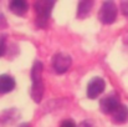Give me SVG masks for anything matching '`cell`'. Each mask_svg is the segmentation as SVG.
Instances as JSON below:
<instances>
[{"instance_id": "1", "label": "cell", "mask_w": 128, "mask_h": 127, "mask_svg": "<svg viewBox=\"0 0 128 127\" xmlns=\"http://www.w3.org/2000/svg\"><path fill=\"white\" fill-rule=\"evenodd\" d=\"M41 74H42V64L40 61H36L32 66V70H31L32 87L30 90V95L35 102H40L44 95V84Z\"/></svg>"}, {"instance_id": "2", "label": "cell", "mask_w": 128, "mask_h": 127, "mask_svg": "<svg viewBox=\"0 0 128 127\" xmlns=\"http://www.w3.org/2000/svg\"><path fill=\"white\" fill-rule=\"evenodd\" d=\"M54 3L47 1V0H39L35 4V10H36V24L39 28H45L48 23L50 14L52 10Z\"/></svg>"}, {"instance_id": "3", "label": "cell", "mask_w": 128, "mask_h": 127, "mask_svg": "<svg viewBox=\"0 0 128 127\" xmlns=\"http://www.w3.org/2000/svg\"><path fill=\"white\" fill-rule=\"evenodd\" d=\"M117 18V6L112 1H106L102 4V8L98 14V19L102 24H112Z\"/></svg>"}, {"instance_id": "4", "label": "cell", "mask_w": 128, "mask_h": 127, "mask_svg": "<svg viewBox=\"0 0 128 127\" xmlns=\"http://www.w3.org/2000/svg\"><path fill=\"white\" fill-rule=\"evenodd\" d=\"M71 66V57L66 54H56L52 57V67L57 74L66 72Z\"/></svg>"}, {"instance_id": "5", "label": "cell", "mask_w": 128, "mask_h": 127, "mask_svg": "<svg viewBox=\"0 0 128 127\" xmlns=\"http://www.w3.org/2000/svg\"><path fill=\"white\" fill-rule=\"evenodd\" d=\"M120 100H118V96L112 93V95H108L106 97H103L100 102V107L102 110L103 113H107V115H112L114 112V110L120 106Z\"/></svg>"}, {"instance_id": "6", "label": "cell", "mask_w": 128, "mask_h": 127, "mask_svg": "<svg viewBox=\"0 0 128 127\" xmlns=\"http://www.w3.org/2000/svg\"><path fill=\"white\" fill-rule=\"evenodd\" d=\"M106 84H104V80L101 79V77H93L87 86V96L90 98H97L104 90Z\"/></svg>"}, {"instance_id": "7", "label": "cell", "mask_w": 128, "mask_h": 127, "mask_svg": "<svg viewBox=\"0 0 128 127\" xmlns=\"http://www.w3.org/2000/svg\"><path fill=\"white\" fill-rule=\"evenodd\" d=\"M112 117H113V121L116 123H124L128 121V107L124 105H120L114 112L112 113Z\"/></svg>"}, {"instance_id": "8", "label": "cell", "mask_w": 128, "mask_h": 127, "mask_svg": "<svg viewBox=\"0 0 128 127\" xmlns=\"http://www.w3.org/2000/svg\"><path fill=\"white\" fill-rule=\"evenodd\" d=\"M9 9L14 14L21 16V15H25L26 14V11L29 9V5H28V3L25 0H14V1H11L9 4Z\"/></svg>"}, {"instance_id": "9", "label": "cell", "mask_w": 128, "mask_h": 127, "mask_svg": "<svg viewBox=\"0 0 128 127\" xmlns=\"http://www.w3.org/2000/svg\"><path fill=\"white\" fill-rule=\"evenodd\" d=\"M15 87V80L14 77L9 75H1L0 76V93H8L12 91Z\"/></svg>"}, {"instance_id": "10", "label": "cell", "mask_w": 128, "mask_h": 127, "mask_svg": "<svg viewBox=\"0 0 128 127\" xmlns=\"http://www.w3.org/2000/svg\"><path fill=\"white\" fill-rule=\"evenodd\" d=\"M93 6V3L92 1H81L78 4V10H77V16L84 19L86 16H88L91 9Z\"/></svg>"}, {"instance_id": "11", "label": "cell", "mask_w": 128, "mask_h": 127, "mask_svg": "<svg viewBox=\"0 0 128 127\" xmlns=\"http://www.w3.org/2000/svg\"><path fill=\"white\" fill-rule=\"evenodd\" d=\"M5 50H6V38L5 35L0 34V56L5 54Z\"/></svg>"}, {"instance_id": "12", "label": "cell", "mask_w": 128, "mask_h": 127, "mask_svg": "<svg viewBox=\"0 0 128 127\" xmlns=\"http://www.w3.org/2000/svg\"><path fill=\"white\" fill-rule=\"evenodd\" d=\"M60 127H76V126H75V122H74V121H71V120H66V121H64V122L61 123V126Z\"/></svg>"}, {"instance_id": "13", "label": "cell", "mask_w": 128, "mask_h": 127, "mask_svg": "<svg viewBox=\"0 0 128 127\" xmlns=\"http://www.w3.org/2000/svg\"><path fill=\"white\" fill-rule=\"evenodd\" d=\"M121 8H122V13L128 16V1H123L122 4H121Z\"/></svg>"}, {"instance_id": "14", "label": "cell", "mask_w": 128, "mask_h": 127, "mask_svg": "<svg viewBox=\"0 0 128 127\" xmlns=\"http://www.w3.org/2000/svg\"><path fill=\"white\" fill-rule=\"evenodd\" d=\"M78 127H96L92 122H90V121H84V122H81Z\"/></svg>"}, {"instance_id": "15", "label": "cell", "mask_w": 128, "mask_h": 127, "mask_svg": "<svg viewBox=\"0 0 128 127\" xmlns=\"http://www.w3.org/2000/svg\"><path fill=\"white\" fill-rule=\"evenodd\" d=\"M19 127H31V126H30L29 123H22L21 126H19Z\"/></svg>"}]
</instances>
